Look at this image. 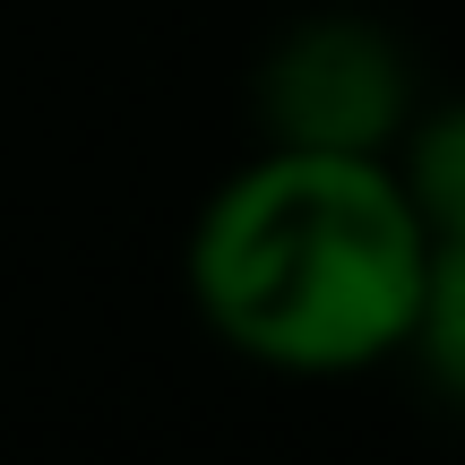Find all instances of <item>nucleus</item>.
<instances>
[{
  "instance_id": "obj_2",
  "label": "nucleus",
  "mask_w": 465,
  "mask_h": 465,
  "mask_svg": "<svg viewBox=\"0 0 465 465\" xmlns=\"http://www.w3.org/2000/svg\"><path fill=\"white\" fill-rule=\"evenodd\" d=\"M422 104L414 52L397 26L362 9H311L267 35L250 61V121L267 147H336V155H388Z\"/></svg>"
},
{
  "instance_id": "obj_1",
  "label": "nucleus",
  "mask_w": 465,
  "mask_h": 465,
  "mask_svg": "<svg viewBox=\"0 0 465 465\" xmlns=\"http://www.w3.org/2000/svg\"><path fill=\"white\" fill-rule=\"evenodd\" d=\"M431 232L388 155L250 147L182 232V293L267 380H362L405 362Z\"/></svg>"
},
{
  "instance_id": "obj_4",
  "label": "nucleus",
  "mask_w": 465,
  "mask_h": 465,
  "mask_svg": "<svg viewBox=\"0 0 465 465\" xmlns=\"http://www.w3.org/2000/svg\"><path fill=\"white\" fill-rule=\"evenodd\" d=\"M405 362L422 371L449 414H465V242H431V276H422V311L405 336Z\"/></svg>"
},
{
  "instance_id": "obj_3",
  "label": "nucleus",
  "mask_w": 465,
  "mask_h": 465,
  "mask_svg": "<svg viewBox=\"0 0 465 465\" xmlns=\"http://www.w3.org/2000/svg\"><path fill=\"white\" fill-rule=\"evenodd\" d=\"M388 164H397L422 232L431 242H465V95H440V104L422 95L405 138L388 147Z\"/></svg>"
}]
</instances>
